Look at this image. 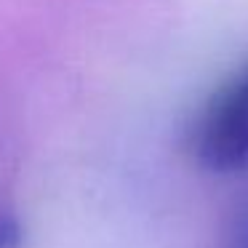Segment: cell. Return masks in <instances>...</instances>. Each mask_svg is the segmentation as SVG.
I'll use <instances>...</instances> for the list:
<instances>
[{
  "mask_svg": "<svg viewBox=\"0 0 248 248\" xmlns=\"http://www.w3.org/2000/svg\"><path fill=\"white\" fill-rule=\"evenodd\" d=\"M221 248H248V195H243L230 211Z\"/></svg>",
  "mask_w": 248,
  "mask_h": 248,
  "instance_id": "obj_2",
  "label": "cell"
},
{
  "mask_svg": "<svg viewBox=\"0 0 248 248\" xmlns=\"http://www.w3.org/2000/svg\"><path fill=\"white\" fill-rule=\"evenodd\" d=\"M195 155L211 173H237L248 166V67L205 107Z\"/></svg>",
  "mask_w": 248,
  "mask_h": 248,
  "instance_id": "obj_1",
  "label": "cell"
},
{
  "mask_svg": "<svg viewBox=\"0 0 248 248\" xmlns=\"http://www.w3.org/2000/svg\"><path fill=\"white\" fill-rule=\"evenodd\" d=\"M24 232L19 219L8 214H0V248H22Z\"/></svg>",
  "mask_w": 248,
  "mask_h": 248,
  "instance_id": "obj_3",
  "label": "cell"
}]
</instances>
